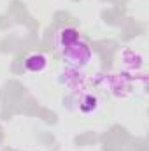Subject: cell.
I'll return each instance as SVG.
<instances>
[{"mask_svg":"<svg viewBox=\"0 0 149 151\" xmlns=\"http://www.w3.org/2000/svg\"><path fill=\"white\" fill-rule=\"evenodd\" d=\"M47 65V58L44 56V55H30L27 60H25V67L28 69V70H32V72H40L44 67Z\"/></svg>","mask_w":149,"mask_h":151,"instance_id":"obj_1","label":"cell"}]
</instances>
